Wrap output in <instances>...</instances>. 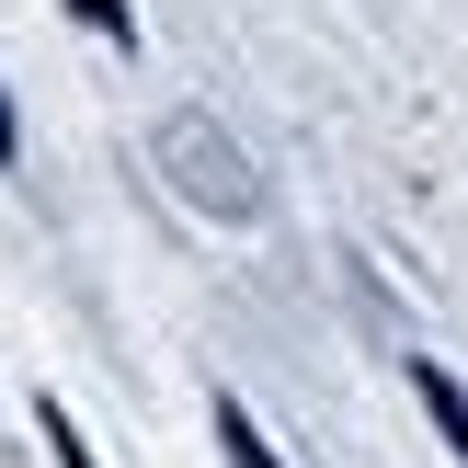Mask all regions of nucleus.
Wrapping results in <instances>:
<instances>
[{"label":"nucleus","instance_id":"obj_1","mask_svg":"<svg viewBox=\"0 0 468 468\" xmlns=\"http://www.w3.org/2000/svg\"><path fill=\"white\" fill-rule=\"evenodd\" d=\"M160 160H172V183L206 206V218H263V183H251V160L229 149L206 114H172V126H160Z\"/></svg>","mask_w":468,"mask_h":468},{"label":"nucleus","instance_id":"obj_5","mask_svg":"<svg viewBox=\"0 0 468 468\" xmlns=\"http://www.w3.org/2000/svg\"><path fill=\"white\" fill-rule=\"evenodd\" d=\"M0 160H12V103H0Z\"/></svg>","mask_w":468,"mask_h":468},{"label":"nucleus","instance_id":"obj_2","mask_svg":"<svg viewBox=\"0 0 468 468\" xmlns=\"http://www.w3.org/2000/svg\"><path fill=\"white\" fill-rule=\"evenodd\" d=\"M411 388H423V411L446 423V446H457V468H468V388H457V378H446L434 355H411Z\"/></svg>","mask_w":468,"mask_h":468},{"label":"nucleus","instance_id":"obj_3","mask_svg":"<svg viewBox=\"0 0 468 468\" xmlns=\"http://www.w3.org/2000/svg\"><path fill=\"white\" fill-rule=\"evenodd\" d=\"M218 434H229V457H240V468H274V446L240 423V400H218Z\"/></svg>","mask_w":468,"mask_h":468},{"label":"nucleus","instance_id":"obj_4","mask_svg":"<svg viewBox=\"0 0 468 468\" xmlns=\"http://www.w3.org/2000/svg\"><path fill=\"white\" fill-rule=\"evenodd\" d=\"M46 446H58V468H91V457H80V434H69L58 411H46Z\"/></svg>","mask_w":468,"mask_h":468}]
</instances>
